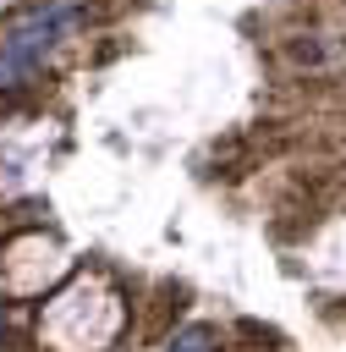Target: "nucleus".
<instances>
[{"instance_id":"f257e3e1","label":"nucleus","mask_w":346,"mask_h":352,"mask_svg":"<svg viewBox=\"0 0 346 352\" xmlns=\"http://www.w3.org/2000/svg\"><path fill=\"white\" fill-rule=\"evenodd\" d=\"M66 22H77V11H33L27 22H16L11 28V38H5V50L16 55V60H38V55H49V44H55V33L66 28Z\"/></svg>"},{"instance_id":"f03ea898","label":"nucleus","mask_w":346,"mask_h":352,"mask_svg":"<svg viewBox=\"0 0 346 352\" xmlns=\"http://www.w3.org/2000/svg\"><path fill=\"white\" fill-rule=\"evenodd\" d=\"M27 72H33V66H27V60H16V55H11V50H0V88H16V82H22V77H27Z\"/></svg>"},{"instance_id":"7ed1b4c3","label":"nucleus","mask_w":346,"mask_h":352,"mask_svg":"<svg viewBox=\"0 0 346 352\" xmlns=\"http://www.w3.org/2000/svg\"><path fill=\"white\" fill-rule=\"evenodd\" d=\"M170 352H209V330H203V324H192V330H181Z\"/></svg>"}]
</instances>
